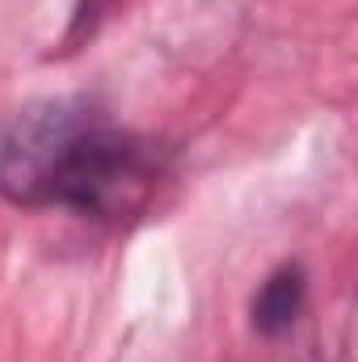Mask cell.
Wrapping results in <instances>:
<instances>
[{
    "instance_id": "6da1fadb",
    "label": "cell",
    "mask_w": 358,
    "mask_h": 362,
    "mask_svg": "<svg viewBox=\"0 0 358 362\" xmlns=\"http://www.w3.org/2000/svg\"><path fill=\"white\" fill-rule=\"evenodd\" d=\"M178 169V148L118 122L97 97H42L0 122V202L85 223L144 219Z\"/></svg>"
},
{
    "instance_id": "7a4b0ae2",
    "label": "cell",
    "mask_w": 358,
    "mask_h": 362,
    "mask_svg": "<svg viewBox=\"0 0 358 362\" xmlns=\"http://www.w3.org/2000/svg\"><path fill=\"white\" fill-rule=\"evenodd\" d=\"M304 312H308V270L299 257H287L249 295V329L266 341H282Z\"/></svg>"
},
{
    "instance_id": "3957f363",
    "label": "cell",
    "mask_w": 358,
    "mask_h": 362,
    "mask_svg": "<svg viewBox=\"0 0 358 362\" xmlns=\"http://www.w3.org/2000/svg\"><path fill=\"white\" fill-rule=\"evenodd\" d=\"M295 362H325V358H321L316 350H304V354H299V358H295Z\"/></svg>"
}]
</instances>
